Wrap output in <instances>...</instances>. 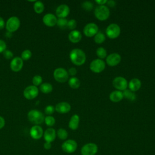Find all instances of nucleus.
I'll use <instances>...</instances> for the list:
<instances>
[{
  "mask_svg": "<svg viewBox=\"0 0 155 155\" xmlns=\"http://www.w3.org/2000/svg\"><path fill=\"white\" fill-rule=\"evenodd\" d=\"M70 59L73 64L80 66L86 61V55L83 50L79 48H74L70 53Z\"/></svg>",
  "mask_w": 155,
  "mask_h": 155,
  "instance_id": "obj_1",
  "label": "nucleus"
},
{
  "mask_svg": "<svg viewBox=\"0 0 155 155\" xmlns=\"http://www.w3.org/2000/svg\"><path fill=\"white\" fill-rule=\"evenodd\" d=\"M28 120L33 124L39 125L44 122V114L38 110H31L27 114Z\"/></svg>",
  "mask_w": 155,
  "mask_h": 155,
  "instance_id": "obj_2",
  "label": "nucleus"
},
{
  "mask_svg": "<svg viewBox=\"0 0 155 155\" xmlns=\"http://www.w3.org/2000/svg\"><path fill=\"white\" fill-rule=\"evenodd\" d=\"M95 17L99 21H105L110 16V10L105 5H98L96 7L94 12Z\"/></svg>",
  "mask_w": 155,
  "mask_h": 155,
  "instance_id": "obj_3",
  "label": "nucleus"
},
{
  "mask_svg": "<svg viewBox=\"0 0 155 155\" xmlns=\"http://www.w3.org/2000/svg\"><path fill=\"white\" fill-rule=\"evenodd\" d=\"M20 20L16 16H12L8 19L5 23V28L8 32H15L20 27Z\"/></svg>",
  "mask_w": 155,
  "mask_h": 155,
  "instance_id": "obj_4",
  "label": "nucleus"
},
{
  "mask_svg": "<svg viewBox=\"0 0 155 155\" xmlns=\"http://www.w3.org/2000/svg\"><path fill=\"white\" fill-rule=\"evenodd\" d=\"M97 151V145L93 142L85 143L81 149V155H96Z\"/></svg>",
  "mask_w": 155,
  "mask_h": 155,
  "instance_id": "obj_5",
  "label": "nucleus"
},
{
  "mask_svg": "<svg viewBox=\"0 0 155 155\" xmlns=\"http://www.w3.org/2000/svg\"><path fill=\"white\" fill-rule=\"evenodd\" d=\"M105 33L110 39H116L120 35V28L117 24L112 23L107 27Z\"/></svg>",
  "mask_w": 155,
  "mask_h": 155,
  "instance_id": "obj_6",
  "label": "nucleus"
},
{
  "mask_svg": "<svg viewBox=\"0 0 155 155\" xmlns=\"http://www.w3.org/2000/svg\"><path fill=\"white\" fill-rule=\"evenodd\" d=\"M53 77L57 82L64 83L68 80V73L65 69L59 67L54 70L53 72Z\"/></svg>",
  "mask_w": 155,
  "mask_h": 155,
  "instance_id": "obj_7",
  "label": "nucleus"
},
{
  "mask_svg": "<svg viewBox=\"0 0 155 155\" xmlns=\"http://www.w3.org/2000/svg\"><path fill=\"white\" fill-rule=\"evenodd\" d=\"M78 148V143L76 141L73 139H68L64 141L61 145L62 151L66 153H73Z\"/></svg>",
  "mask_w": 155,
  "mask_h": 155,
  "instance_id": "obj_8",
  "label": "nucleus"
},
{
  "mask_svg": "<svg viewBox=\"0 0 155 155\" xmlns=\"http://www.w3.org/2000/svg\"><path fill=\"white\" fill-rule=\"evenodd\" d=\"M105 68V63L102 59H96L91 61L90 64V69L91 71L99 73L104 71Z\"/></svg>",
  "mask_w": 155,
  "mask_h": 155,
  "instance_id": "obj_9",
  "label": "nucleus"
},
{
  "mask_svg": "<svg viewBox=\"0 0 155 155\" xmlns=\"http://www.w3.org/2000/svg\"><path fill=\"white\" fill-rule=\"evenodd\" d=\"M39 94L38 88L35 85H29L27 87L23 92V95L25 98L28 100L35 99Z\"/></svg>",
  "mask_w": 155,
  "mask_h": 155,
  "instance_id": "obj_10",
  "label": "nucleus"
},
{
  "mask_svg": "<svg viewBox=\"0 0 155 155\" xmlns=\"http://www.w3.org/2000/svg\"><path fill=\"white\" fill-rule=\"evenodd\" d=\"M113 85L119 91H124L128 87V82L124 77L117 76L113 79Z\"/></svg>",
  "mask_w": 155,
  "mask_h": 155,
  "instance_id": "obj_11",
  "label": "nucleus"
},
{
  "mask_svg": "<svg viewBox=\"0 0 155 155\" xmlns=\"http://www.w3.org/2000/svg\"><path fill=\"white\" fill-rule=\"evenodd\" d=\"M99 31L98 26L93 22L87 24L83 29L84 34L87 37H93Z\"/></svg>",
  "mask_w": 155,
  "mask_h": 155,
  "instance_id": "obj_12",
  "label": "nucleus"
},
{
  "mask_svg": "<svg viewBox=\"0 0 155 155\" xmlns=\"http://www.w3.org/2000/svg\"><path fill=\"white\" fill-rule=\"evenodd\" d=\"M121 61V56L117 53H113L106 58V62L107 65L114 67L118 65Z\"/></svg>",
  "mask_w": 155,
  "mask_h": 155,
  "instance_id": "obj_13",
  "label": "nucleus"
},
{
  "mask_svg": "<svg viewBox=\"0 0 155 155\" xmlns=\"http://www.w3.org/2000/svg\"><path fill=\"white\" fill-rule=\"evenodd\" d=\"M23 64V60L21 59V58L16 56L13 58L11 61L10 67L12 71L18 72L22 69Z\"/></svg>",
  "mask_w": 155,
  "mask_h": 155,
  "instance_id": "obj_14",
  "label": "nucleus"
},
{
  "mask_svg": "<svg viewBox=\"0 0 155 155\" xmlns=\"http://www.w3.org/2000/svg\"><path fill=\"white\" fill-rule=\"evenodd\" d=\"M30 134L33 139L38 140L42 137L44 134V131L41 126L35 125L30 128Z\"/></svg>",
  "mask_w": 155,
  "mask_h": 155,
  "instance_id": "obj_15",
  "label": "nucleus"
},
{
  "mask_svg": "<svg viewBox=\"0 0 155 155\" xmlns=\"http://www.w3.org/2000/svg\"><path fill=\"white\" fill-rule=\"evenodd\" d=\"M70 13V8L66 4L59 5L56 10V15L59 18H65Z\"/></svg>",
  "mask_w": 155,
  "mask_h": 155,
  "instance_id": "obj_16",
  "label": "nucleus"
},
{
  "mask_svg": "<svg viewBox=\"0 0 155 155\" xmlns=\"http://www.w3.org/2000/svg\"><path fill=\"white\" fill-rule=\"evenodd\" d=\"M57 20L56 16L52 13H47L42 18L44 24L48 27H53L56 25Z\"/></svg>",
  "mask_w": 155,
  "mask_h": 155,
  "instance_id": "obj_17",
  "label": "nucleus"
},
{
  "mask_svg": "<svg viewBox=\"0 0 155 155\" xmlns=\"http://www.w3.org/2000/svg\"><path fill=\"white\" fill-rule=\"evenodd\" d=\"M71 110V105L67 102H61L56 104L55 110L61 114L68 113Z\"/></svg>",
  "mask_w": 155,
  "mask_h": 155,
  "instance_id": "obj_18",
  "label": "nucleus"
},
{
  "mask_svg": "<svg viewBox=\"0 0 155 155\" xmlns=\"http://www.w3.org/2000/svg\"><path fill=\"white\" fill-rule=\"evenodd\" d=\"M43 136L45 142H48L51 143L56 139V133L54 128H48L44 131Z\"/></svg>",
  "mask_w": 155,
  "mask_h": 155,
  "instance_id": "obj_19",
  "label": "nucleus"
},
{
  "mask_svg": "<svg viewBox=\"0 0 155 155\" xmlns=\"http://www.w3.org/2000/svg\"><path fill=\"white\" fill-rule=\"evenodd\" d=\"M68 37L70 42L73 43H77L81 40L82 35L79 31L74 30L70 32Z\"/></svg>",
  "mask_w": 155,
  "mask_h": 155,
  "instance_id": "obj_20",
  "label": "nucleus"
},
{
  "mask_svg": "<svg viewBox=\"0 0 155 155\" xmlns=\"http://www.w3.org/2000/svg\"><path fill=\"white\" fill-rule=\"evenodd\" d=\"M79 116L78 114H73L70 118L68 122V127L72 130L78 129L79 124Z\"/></svg>",
  "mask_w": 155,
  "mask_h": 155,
  "instance_id": "obj_21",
  "label": "nucleus"
},
{
  "mask_svg": "<svg viewBox=\"0 0 155 155\" xmlns=\"http://www.w3.org/2000/svg\"><path fill=\"white\" fill-rule=\"evenodd\" d=\"M129 90L134 92L137 91L141 87V81L137 78L132 79L128 84Z\"/></svg>",
  "mask_w": 155,
  "mask_h": 155,
  "instance_id": "obj_22",
  "label": "nucleus"
},
{
  "mask_svg": "<svg viewBox=\"0 0 155 155\" xmlns=\"http://www.w3.org/2000/svg\"><path fill=\"white\" fill-rule=\"evenodd\" d=\"M109 98L110 101L113 102H118L124 98L123 93L119 90L113 91L110 94Z\"/></svg>",
  "mask_w": 155,
  "mask_h": 155,
  "instance_id": "obj_23",
  "label": "nucleus"
},
{
  "mask_svg": "<svg viewBox=\"0 0 155 155\" xmlns=\"http://www.w3.org/2000/svg\"><path fill=\"white\" fill-rule=\"evenodd\" d=\"M39 89L42 93L45 94H48L52 91L53 86L50 83L44 82V83H42V84L40 85Z\"/></svg>",
  "mask_w": 155,
  "mask_h": 155,
  "instance_id": "obj_24",
  "label": "nucleus"
},
{
  "mask_svg": "<svg viewBox=\"0 0 155 155\" xmlns=\"http://www.w3.org/2000/svg\"><path fill=\"white\" fill-rule=\"evenodd\" d=\"M68 85L71 88L76 89L79 87L81 82L78 78L76 77H71L68 80Z\"/></svg>",
  "mask_w": 155,
  "mask_h": 155,
  "instance_id": "obj_25",
  "label": "nucleus"
},
{
  "mask_svg": "<svg viewBox=\"0 0 155 155\" xmlns=\"http://www.w3.org/2000/svg\"><path fill=\"white\" fill-rule=\"evenodd\" d=\"M33 8H34L35 12L36 13L40 14V13H42L44 10V5L41 1H35V4H34Z\"/></svg>",
  "mask_w": 155,
  "mask_h": 155,
  "instance_id": "obj_26",
  "label": "nucleus"
},
{
  "mask_svg": "<svg viewBox=\"0 0 155 155\" xmlns=\"http://www.w3.org/2000/svg\"><path fill=\"white\" fill-rule=\"evenodd\" d=\"M123 95H124V97L131 101H133L136 99V96L134 94V93L132 91H131L130 90H128L126 89L123 92Z\"/></svg>",
  "mask_w": 155,
  "mask_h": 155,
  "instance_id": "obj_27",
  "label": "nucleus"
},
{
  "mask_svg": "<svg viewBox=\"0 0 155 155\" xmlns=\"http://www.w3.org/2000/svg\"><path fill=\"white\" fill-rule=\"evenodd\" d=\"M105 36L104 33H103L102 31H98L96 34V35L94 36V41L97 44H102L105 41Z\"/></svg>",
  "mask_w": 155,
  "mask_h": 155,
  "instance_id": "obj_28",
  "label": "nucleus"
},
{
  "mask_svg": "<svg viewBox=\"0 0 155 155\" xmlns=\"http://www.w3.org/2000/svg\"><path fill=\"white\" fill-rule=\"evenodd\" d=\"M56 135L59 139L66 140L68 137V132L64 128H61L58 130L56 132Z\"/></svg>",
  "mask_w": 155,
  "mask_h": 155,
  "instance_id": "obj_29",
  "label": "nucleus"
},
{
  "mask_svg": "<svg viewBox=\"0 0 155 155\" xmlns=\"http://www.w3.org/2000/svg\"><path fill=\"white\" fill-rule=\"evenodd\" d=\"M107 53L106 50L102 47H100L96 50V54L97 57L101 59L105 58L107 57Z\"/></svg>",
  "mask_w": 155,
  "mask_h": 155,
  "instance_id": "obj_30",
  "label": "nucleus"
},
{
  "mask_svg": "<svg viewBox=\"0 0 155 155\" xmlns=\"http://www.w3.org/2000/svg\"><path fill=\"white\" fill-rule=\"evenodd\" d=\"M68 21L65 18H59L57 20L56 25L61 29H65L67 27Z\"/></svg>",
  "mask_w": 155,
  "mask_h": 155,
  "instance_id": "obj_31",
  "label": "nucleus"
},
{
  "mask_svg": "<svg viewBox=\"0 0 155 155\" xmlns=\"http://www.w3.org/2000/svg\"><path fill=\"white\" fill-rule=\"evenodd\" d=\"M45 124L48 127H52L55 124V119L51 116H47L44 118Z\"/></svg>",
  "mask_w": 155,
  "mask_h": 155,
  "instance_id": "obj_32",
  "label": "nucleus"
},
{
  "mask_svg": "<svg viewBox=\"0 0 155 155\" xmlns=\"http://www.w3.org/2000/svg\"><path fill=\"white\" fill-rule=\"evenodd\" d=\"M31 55H32V53L30 50H25L22 52L21 58L23 61H27L31 58Z\"/></svg>",
  "mask_w": 155,
  "mask_h": 155,
  "instance_id": "obj_33",
  "label": "nucleus"
},
{
  "mask_svg": "<svg viewBox=\"0 0 155 155\" xmlns=\"http://www.w3.org/2000/svg\"><path fill=\"white\" fill-rule=\"evenodd\" d=\"M42 82V78L40 75H35L32 79V83L33 85L37 87L41 85Z\"/></svg>",
  "mask_w": 155,
  "mask_h": 155,
  "instance_id": "obj_34",
  "label": "nucleus"
},
{
  "mask_svg": "<svg viewBox=\"0 0 155 155\" xmlns=\"http://www.w3.org/2000/svg\"><path fill=\"white\" fill-rule=\"evenodd\" d=\"M82 7L86 11H91L93 8V4L90 1H85L82 4Z\"/></svg>",
  "mask_w": 155,
  "mask_h": 155,
  "instance_id": "obj_35",
  "label": "nucleus"
},
{
  "mask_svg": "<svg viewBox=\"0 0 155 155\" xmlns=\"http://www.w3.org/2000/svg\"><path fill=\"white\" fill-rule=\"evenodd\" d=\"M54 110H55V108L51 105H49L46 106V107L45 108V110H44L45 113L46 114H47L48 116H50V114H52L54 112Z\"/></svg>",
  "mask_w": 155,
  "mask_h": 155,
  "instance_id": "obj_36",
  "label": "nucleus"
},
{
  "mask_svg": "<svg viewBox=\"0 0 155 155\" xmlns=\"http://www.w3.org/2000/svg\"><path fill=\"white\" fill-rule=\"evenodd\" d=\"M77 22L74 19H70L68 21L67 23V28H68L70 30H74V29L76 27Z\"/></svg>",
  "mask_w": 155,
  "mask_h": 155,
  "instance_id": "obj_37",
  "label": "nucleus"
},
{
  "mask_svg": "<svg viewBox=\"0 0 155 155\" xmlns=\"http://www.w3.org/2000/svg\"><path fill=\"white\" fill-rule=\"evenodd\" d=\"M3 56L4 57L7 59H11L12 58H13V53H12V51H11L10 50H5L3 53Z\"/></svg>",
  "mask_w": 155,
  "mask_h": 155,
  "instance_id": "obj_38",
  "label": "nucleus"
},
{
  "mask_svg": "<svg viewBox=\"0 0 155 155\" xmlns=\"http://www.w3.org/2000/svg\"><path fill=\"white\" fill-rule=\"evenodd\" d=\"M7 48V45L5 41L0 39V53H3Z\"/></svg>",
  "mask_w": 155,
  "mask_h": 155,
  "instance_id": "obj_39",
  "label": "nucleus"
},
{
  "mask_svg": "<svg viewBox=\"0 0 155 155\" xmlns=\"http://www.w3.org/2000/svg\"><path fill=\"white\" fill-rule=\"evenodd\" d=\"M68 73L69 74H70L71 76H74V75H76V73H77V70H76L75 68H74V67H71V68H70L68 70Z\"/></svg>",
  "mask_w": 155,
  "mask_h": 155,
  "instance_id": "obj_40",
  "label": "nucleus"
},
{
  "mask_svg": "<svg viewBox=\"0 0 155 155\" xmlns=\"http://www.w3.org/2000/svg\"><path fill=\"white\" fill-rule=\"evenodd\" d=\"M44 148L45 150H50L51 148V143L48 142H45L44 143Z\"/></svg>",
  "mask_w": 155,
  "mask_h": 155,
  "instance_id": "obj_41",
  "label": "nucleus"
},
{
  "mask_svg": "<svg viewBox=\"0 0 155 155\" xmlns=\"http://www.w3.org/2000/svg\"><path fill=\"white\" fill-rule=\"evenodd\" d=\"M5 124V121L4 117H2V116H0V130L2 129Z\"/></svg>",
  "mask_w": 155,
  "mask_h": 155,
  "instance_id": "obj_42",
  "label": "nucleus"
},
{
  "mask_svg": "<svg viewBox=\"0 0 155 155\" xmlns=\"http://www.w3.org/2000/svg\"><path fill=\"white\" fill-rule=\"evenodd\" d=\"M5 26V21L2 17H0V30L3 29Z\"/></svg>",
  "mask_w": 155,
  "mask_h": 155,
  "instance_id": "obj_43",
  "label": "nucleus"
},
{
  "mask_svg": "<svg viewBox=\"0 0 155 155\" xmlns=\"http://www.w3.org/2000/svg\"><path fill=\"white\" fill-rule=\"evenodd\" d=\"M107 5H108L109 7H114V6L116 5V2L114 1H113V0L107 1Z\"/></svg>",
  "mask_w": 155,
  "mask_h": 155,
  "instance_id": "obj_44",
  "label": "nucleus"
},
{
  "mask_svg": "<svg viewBox=\"0 0 155 155\" xmlns=\"http://www.w3.org/2000/svg\"><path fill=\"white\" fill-rule=\"evenodd\" d=\"M95 2L99 5H102L107 4V0H96Z\"/></svg>",
  "mask_w": 155,
  "mask_h": 155,
  "instance_id": "obj_45",
  "label": "nucleus"
}]
</instances>
